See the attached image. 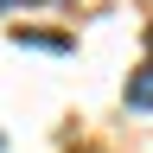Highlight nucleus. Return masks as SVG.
Instances as JSON below:
<instances>
[{
	"label": "nucleus",
	"mask_w": 153,
	"mask_h": 153,
	"mask_svg": "<svg viewBox=\"0 0 153 153\" xmlns=\"http://www.w3.org/2000/svg\"><path fill=\"white\" fill-rule=\"evenodd\" d=\"M0 153H7V134H0Z\"/></svg>",
	"instance_id": "nucleus-3"
},
{
	"label": "nucleus",
	"mask_w": 153,
	"mask_h": 153,
	"mask_svg": "<svg viewBox=\"0 0 153 153\" xmlns=\"http://www.w3.org/2000/svg\"><path fill=\"white\" fill-rule=\"evenodd\" d=\"M147 38H153V32H147Z\"/></svg>",
	"instance_id": "nucleus-4"
},
{
	"label": "nucleus",
	"mask_w": 153,
	"mask_h": 153,
	"mask_svg": "<svg viewBox=\"0 0 153 153\" xmlns=\"http://www.w3.org/2000/svg\"><path fill=\"white\" fill-rule=\"evenodd\" d=\"M7 7H19V0H0V13H7Z\"/></svg>",
	"instance_id": "nucleus-2"
},
{
	"label": "nucleus",
	"mask_w": 153,
	"mask_h": 153,
	"mask_svg": "<svg viewBox=\"0 0 153 153\" xmlns=\"http://www.w3.org/2000/svg\"><path fill=\"white\" fill-rule=\"evenodd\" d=\"M128 108H140V115H153V64H140L128 76Z\"/></svg>",
	"instance_id": "nucleus-1"
}]
</instances>
